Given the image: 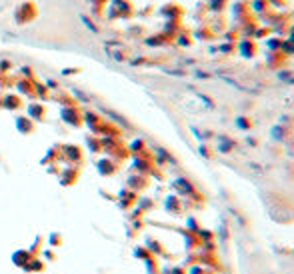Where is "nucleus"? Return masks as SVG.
<instances>
[{
    "label": "nucleus",
    "mask_w": 294,
    "mask_h": 274,
    "mask_svg": "<svg viewBox=\"0 0 294 274\" xmlns=\"http://www.w3.org/2000/svg\"><path fill=\"white\" fill-rule=\"evenodd\" d=\"M270 2L268 0H252V10L254 12H258V14H262V12H266V10H270Z\"/></svg>",
    "instance_id": "6e6552de"
},
{
    "label": "nucleus",
    "mask_w": 294,
    "mask_h": 274,
    "mask_svg": "<svg viewBox=\"0 0 294 274\" xmlns=\"http://www.w3.org/2000/svg\"><path fill=\"white\" fill-rule=\"evenodd\" d=\"M238 52L244 56V58H256L258 52H260V46H258V40L254 36H242L238 40Z\"/></svg>",
    "instance_id": "f03ea898"
},
{
    "label": "nucleus",
    "mask_w": 294,
    "mask_h": 274,
    "mask_svg": "<svg viewBox=\"0 0 294 274\" xmlns=\"http://www.w3.org/2000/svg\"><path fill=\"white\" fill-rule=\"evenodd\" d=\"M286 62V54L282 52V50H268L266 52V64L270 66V68H280L282 64Z\"/></svg>",
    "instance_id": "20e7f679"
},
{
    "label": "nucleus",
    "mask_w": 294,
    "mask_h": 274,
    "mask_svg": "<svg viewBox=\"0 0 294 274\" xmlns=\"http://www.w3.org/2000/svg\"><path fill=\"white\" fill-rule=\"evenodd\" d=\"M288 42H294V24H290V28H288V38H286Z\"/></svg>",
    "instance_id": "ddd939ff"
},
{
    "label": "nucleus",
    "mask_w": 294,
    "mask_h": 274,
    "mask_svg": "<svg viewBox=\"0 0 294 274\" xmlns=\"http://www.w3.org/2000/svg\"><path fill=\"white\" fill-rule=\"evenodd\" d=\"M204 2H210V0H204Z\"/></svg>",
    "instance_id": "4468645a"
},
{
    "label": "nucleus",
    "mask_w": 294,
    "mask_h": 274,
    "mask_svg": "<svg viewBox=\"0 0 294 274\" xmlns=\"http://www.w3.org/2000/svg\"><path fill=\"white\" fill-rule=\"evenodd\" d=\"M270 34H274V32H272V26H266V28H264V26H258V30L254 32V38H256V40H258V38H264V40H266Z\"/></svg>",
    "instance_id": "9d476101"
},
{
    "label": "nucleus",
    "mask_w": 294,
    "mask_h": 274,
    "mask_svg": "<svg viewBox=\"0 0 294 274\" xmlns=\"http://www.w3.org/2000/svg\"><path fill=\"white\" fill-rule=\"evenodd\" d=\"M230 12H232V18L238 22V26L242 22H246L252 12V0H236V2H230Z\"/></svg>",
    "instance_id": "f257e3e1"
},
{
    "label": "nucleus",
    "mask_w": 294,
    "mask_h": 274,
    "mask_svg": "<svg viewBox=\"0 0 294 274\" xmlns=\"http://www.w3.org/2000/svg\"><path fill=\"white\" fill-rule=\"evenodd\" d=\"M160 12H162V16H166L168 20H176V22H180L182 16H184V8H182L178 2H168V4H164Z\"/></svg>",
    "instance_id": "7ed1b4c3"
},
{
    "label": "nucleus",
    "mask_w": 294,
    "mask_h": 274,
    "mask_svg": "<svg viewBox=\"0 0 294 274\" xmlns=\"http://www.w3.org/2000/svg\"><path fill=\"white\" fill-rule=\"evenodd\" d=\"M284 44H286V38L280 36V34H270L266 38V48L268 50H282L284 52Z\"/></svg>",
    "instance_id": "39448f33"
},
{
    "label": "nucleus",
    "mask_w": 294,
    "mask_h": 274,
    "mask_svg": "<svg viewBox=\"0 0 294 274\" xmlns=\"http://www.w3.org/2000/svg\"><path fill=\"white\" fill-rule=\"evenodd\" d=\"M230 2H232V0H210V2H206V4H208V10H210V12H218V14H220V12H224L228 6H230Z\"/></svg>",
    "instance_id": "423d86ee"
},
{
    "label": "nucleus",
    "mask_w": 294,
    "mask_h": 274,
    "mask_svg": "<svg viewBox=\"0 0 294 274\" xmlns=\"http://www.w3.org/2000/svg\"><path fill=\"white\" fill-rule=\"evenodd\" d=\"M220 50L224 54H236L238 52V42H224V44L220 46Z\"/></svg>",
    "instance_id": "9b49d317"
},
{
    "label": "nucleus",
    "mask_w": 294,
    "mask_h": 274,
    "mask_svg": "<svg viewBox=\"0 0 294 274\" xmlns=\"http://www.w3.org/2000/svg\"><path fill=\"white\" fill-rule=\"evenodd\" d=\"M242 38V32H240V28L236 26V28H228L227 30V42H238Z\"/></svg>",
    "instance_id": "1a4fd4ad"
},
{
    "label": "nucleus",
    "mask_w": 294,
    "mask_h": 274,
    "mask_svg": "<svg viewBox=\"0 0 294 274\" xmlns=\"http://www.w3.org/2000/svg\"><path fill=\"white\" fill-rule=\"evenodd\" d=\"M268 2L272 8H286V4H288L286 0H268Z\"/></svg>",
    "instance_id": "f8f14e48"
},
{
    "label": "nucleus",
    "mask_w": 294,
    "mask_h": 274,
    "mask_svg": "<svg viewBox=\"0 0 294 274\" xmlns=\"http://www.w3.org/2000/svg\"><path fill=\"white\" fill-rule=\"evenodd\" d=\"M216 36V32L212 30V26H208V24H204L200 26L198 30H196V38H200V40H212Z\"/></svg>",
    "instance_id": "0eeeda50"
}]
</instances>
